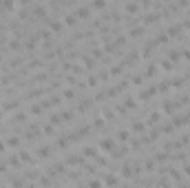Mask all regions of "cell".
<instances>
[{
    "label": "cell",
    "mask_w": 190,
    "mask_h": 188,
    "mask_svg": "<svg viewBox=\"0 0 190 188\" xmlns=\"http://www.w3.org/2000/svg\"><path fill=\"white\" fill-rule=\"evenodd\" d=\"M38 133H40V126H35V124H31L29 129L25 131V137H27V139H31V137H35Z\"/></svg>",
    "instance_id": "cell-1"
},
{
    "label": "cell",
    "mask_w": 190,
    "mask_h": 188,
    "mask_svg": "<svg viewBox=\"0 0 190 188\" xmlns=\"http://www.w3.org/2000/svg\"><path fill=\"white\" fill-rule=\"evenodd\" d=\"M100 146H102V151H113V148H115V139H108V137H106V139H102Z\"/></svg>",
    "instance_id": "cell-2"
},
{
    "label": "cell",
    "mask_w": 190,
    "mask_h": 188,
    "mask_svg": "<svg viewBox=\"0 0 190 188\" xmlns=\"http://www.w3.org/2000/svg\"><path fill=\"white\" fill-rule=\"evenodd\" d=\"M18 106H20V102H18V100H9V102H5V106H2V109H5V111H15Z\"/></svg>",
    "instance_id": "cell-3"
},
{
    "label": "cell",
    "mask_w": 190,
    "mask_h": 188,
    "mask_svg": "<svg viewBox=\"0 0 190 188\" xmlns=\"http://www.w3.org/2000/svg\"><path fill=\"white\" fill-rule=\"evenodd\" d=\"M38 155H40V157H49L51 148H49V146H42V148H38Z\"/></svg>",
    "instance_id": "cell-4"
},
{
    "label": "cell",
    "mask_w": 190,
    "mask_h": 188,
    "mask_svg": "<svg viewBox=\"0 0 190 188\" xmlns=\"http://www.w3.org/2000/svg\"><path fill=\"white\" fill-rule=\"evenodd\" d=\"M137 170H139V166L135 164V166H133V173H137ZM124 175H130V164H128V162L124 164Z\"/></svg>",
    "instance_id": "cell-5"
},
{
    "label": "cell",
    "mask_w": 190,
    "mask_h": 188,
    "mask_svg": "<svg viewBox=\"0 0 190 188\" xmlns=\"http://www.w3.org/2000/svg\"><path fill=\"white\" fill-rule=\"evenodd\" d=\"M9 166H13V168H18V166H20V159L15 157V155H11V157H9Z\"/></svg>",
    "instance_id": "cell-6"
},
{
    "label": "cell",
    "mask_w": 190,
    "mask_h": 188,
    "mask_svg": "<svg viewBox=\"0 0 190 188\" xmlns=\"http://www.w3.org/2000/svg\"><path fill=\"white\" fill-rule=\"evenodd\" d=\"M117 182H120V179L113 177V175H108V177H106V184H108V186H117Z\"/></svg>",
    "instance_id": "cell-7"
},
{
    "label": "cell",
    "mask_w": 190,
    "mask_h": 188,
    "mask_svg": "<svg viewBox=\"0 0 190 188\" xmlns=\"http://www.w3.org/2000/svg\"><path fill=\"white\" fill-rule=\"evenodd\" d=\"M7 142H9V146H13V148H15V146L20 144V139H18V137H9V139H7Z\"/></svg>",
    "instance_id": "cell-8"
},
{
    "label": "cell",
    "mask_w": 190,
    "mask_h": 188,
    "mask_svg": "<svg viewBox=\"0 0 190 188\" xmlns=\"http://www.w3.org/2000/svg\"><path fill=\"white\" fill-rule=\"evenodd\" d=\"M84 155H89V157H93V155H95V148H93V146H86V148H84Z\"/></svg>",
    "instance_id": "cell-9"
},
{
    "label": "cell",
    "mask_w": 190,
    "mask_h": 188,
    "mask_svg": "<svg viewBox=\"0 0 190 188\" xmlns=\"http://www.w3.org/2000/svg\"><path fill=\"white\" fill-rule=\"evenodd\" d=\"M144 82V75H133V84H141Z\"/></svg>",
    "instance_id": "cell-10"
},
{
    "label": "cell",
    "mask_w": 190,
    "mask_h": 188,
    "mask_svg": "<svg viewBox=\"0 0 190 188\" xmlns=\"http://www.w3.org/2000/svg\"><path fill=\"white\" fill-rule=\"evenodd\" d=\"M117 137H120V139H128V131H120V133H117Z\"/></svg>",
    "instance_id": "cell-11"
},
{
    "label": "cell",
    "mask_w": 190,
    "mask_h": 188,
    "mask_svg": "<svg viewBox=\"0 0 190 188\" xmlns=\"http://www.w3.org/2000/svg\"><path fill=\"white\" fill-rule=\"evenodd\" d=\"M44 133H46V135L53 133V126H51V124H49V126H44Z\"/></svg>",
    "instance_id": "cell-12"
},
{
    "label": "cell",
    "mask_w": 190,
    "mask_h": 188,
    "mask_svg": "<svg viewBox=\"0 0 190 188\" xmlns=\"http://www.w3.org/2000/svg\"><path fill=\"white\" fill-rule=\"evenodd\" d=\"M91 188H100V182H95V179H93V182H91Z\"/></svg>",
    "instance_id": "cell-13"
},
{
    "label": "cell",
    "mask_w": 190,
    "mask_h": 188,
    "mask_svg": "<svg viewBox=\"0 0 190 188\" xmlns=\"http://www.w3.org/2000/svg\"><path fill=\"white\" fill-rule=\"evenodd\" d=\"M186 173H188V175H190V166H186Z\"/></svg>",
    "instance_id": "cell-14"
},
{
    "label": "cell",
    "mask_w": 190,
    "mask_h": 188,
    "mask_svg": "<svg viewBox=\"0 0 190 188\" xmlns=\"http://www.w3.org/2000/svg\"><path fill=\"white\" fill-rule=\"evenodd\" d=\"M2 148H5V146H2V144H0V151H2Z\"/></svg>",
    "instance_id": "cell-15"
}]
</instances>
